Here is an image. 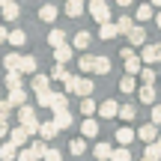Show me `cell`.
Segmentation results:
<instances>
[{"mask_svg": "<svg viewBox=\"0 0 161 161\" xmlns=\"http://www.w3.org/2000/svg\"><path fill=\"white\" fill-rule=\"evenodd\" d=\"M116 3H119V6H131V0H116Z\"/></svg>", "mask_w": 161, "mask_h": 161, "instance_id": "54", "label": "cell"}, {"mask_svg": "<svg viewBox=\"0 0 161 161\" xmlns=\"http://www.w3.org/2000/svg\"><path fill=\"white\" fill-rule=\"evenodd\" d=\"M39 21L54 24V21H57V6H54V3H45V6L39 9Z\"/></svg>", "mask_w": 161, "mask_h": 161, "instance_id": "18", "label": "cell"}, {"mask_svg": "<svg viewBox=\"0 0 161 161\" xmlns=\"http://www.w3.org/2000/svg\"><path fill=\"white\" fill-rule=\"evenodd\" d=\"M6 36H9V30H6V27H0V45L6 42Z\"/></svg>", "mask_w": 161, "mask_h": 161, "instance_id": "51", "label": "cell"}, {"mask_svg": "<svg viewBox=\"0 0 161 161\" xmlns=\"http://www.w3.org/2000/svg\"><path fill=\"white\" fill-rule=\"evenodd\" d=\"M90 42H92V36L86 33V30H80V33L75 36V42H72V45H75L78 51H86V45H90Z\"/></svg>", "mask_w": 161, "mask_h": 161, "instance_id": "28", "label": "cell"}, {"mask_svg": "<svg viewBox=\"0 0 161 161\" xmlns=\"http://www.w3.org/2000/svg\"><path fill=\"white\" fill-rule=\"evenodd\" d=\"M15 114H18L21 128H27V134H39V116H36V110L30 108V104H21Z\"/></svg>", "mask_w": 161, "mask_h": 161, "instance_id": "1", "label": "cell"}, {"mask_svg": "<svg viewBox=\"0 0 161 161\" xmlns=\"http://www.w3.org/2000/svg\"><path fill=\"white\" fill-rule=\"evenodd\" d=\"M110 152H114V146H110V143H96L92 155H96V161H110Z\"/></svg>", "mask_w": 161, "mask_h": 161, "instance_id": "21", "label": "cell"}, {"mask_svg": "<svg viewBox=\"0 0 161 161\" xmlns=\"http://www.w3.org/2000/svg\"><path fill=\"white\" fill-rule=\"evenodd\" d=\"M48 45H51V48H60V45H66V33L54 27L51 33H48Z\"/></svg>", "mask_w": 161, "mask_h": 161, "instance_id": "24", "label": "cell"}, {"mask_svg": "<svg viewBox=\"0 0 161 161\" xmlns=\"http://www.w3.org/2000/svg\"><path fill=\"white\" fill-rule=\"evenodd\" d=\"M134 137H137V134L131 131V128H119V131H116V140H119V146H128V143H134Z\"/></svg>", "mask_w": 161, "mask_h": 161, "instance_id": "25", "label": "cell"}, {"mask_svg": "<svg viewBox=\"0 0 161 161\" xmlns=\"http://www.w3.org/2000/svg\"><path fill=\"white\" fill-rule=\"evenodd\" d=\"M155 96H158V92H155V86H152V84H143V86H140V102H143V104H155Z\"/></svg>", "mask_w": 161, "mask_h": 161, "instance_id": "22", "label": "cell"}, {"mask_svg": "<svg viewBox=\"0 0 161 161\" xmlns=\"http://www.w3.org/2000/svg\"><path fill=\"white\" fill-rule=\"evenodd\" d=\"M152 125H161V104H152Z\"/></svg>", "mask_w": 161, "mask_h": 161, "instance_id": "49", "label": "cell"}, {"mask_svg": "<svg viewBox=\"0 0 161 161\" xmlns=\"http://www.w3.org/2000/svg\"><path fill=\"white\" fill-rule=\"evenodd\" d=\"M96 110H98V116H102V119H114V116L119 114V104H116L114 98H108V102H102Z\"/></svg>", "mask_w": 161, "mask_h": 161, "instance_id": "4", "label": "cell"}, {"mask_svg": "<svg viewBox=\"0 0 161 161\" xmlns=\"http://www.w3.org/2000/svg\"><path fill=\"white\" fill-rule=\"evenodd\" d=\"M116 36H119V30H116V24H110V21H104L102 27H98V39H102V42H114Z\"/></svg>", "mask_w": 161, "mask_h": 161, "instance_id": "7", "label": "cell"}, {"mask_svg": "<svg viewBox=\"0 0 161 161\" xmlns=\"http://www.w3.org/2000/svg\"><path fill=\"white\" fill-rule=\"evenodd\" d=\"M27 137H30V134H27V128H21V125H18V128H9V143H15L18 149L27 143Z\"/></svg>", "mask_w": 161, "mask_h": 161, "instance_id": "9", "label": "cell"}, {"mask_svg": "<svg viewBox=\"0 0 161 161\" xmlns=\"http://www.w3.org/2000/svg\"><path fill=\"white\" fill-rule=\"evenodd\" d=\"M125 36H128V42H131L134 48H137V45H146V30L140 27V24H137V27H131Z\"/></svg>", "mask_w": 161, "mask_h": 161, "instance_id": "11", "label": "cell"}, {"mask_svg": "<svg viewBox=\"0 0 161 161\" xmlns=\"http://www.w3.org/2000/svg\"><path fill=\"white\" fill-rule=\"evenodd\" d=\"M92 63H96V57H92V54H84V57L78 60V66H80V72H92Z\"/></svg>", "mask_w": 161, "mask_h": 161, "instance_id": "43", "label": "cell"}, {"mask_svg": "<svg viewBox=\"0 0 161 161\" xmlns=\"http://www.w3.org/2000/svg\"><path fill=\"white\" fill-rule=\"evenodd\" d=\"M60 134V128L54 125V122H39V137L42 140H54Z\"/></svg>", "mask_w": 161, "mask_h": 161, "instance_id": "19", "label": "cell"}, {"mask_svg": "<svg viewBox=\"0 0 161 161\" xmlns=\"http://www.w3.org/2000/svg\"><path fill=\"white\" fill-rule=\"evenodd\" d=\"M140 69H143V60H140L137 54H131V57H125V72H128V75H137Z\"/></svg>", "mask_w": 161, "mask_h": 161, "instance_id": "23", "label": "cell"}, {"mask_svg": "<svg viewBox=\"0 0 161 161\" xmlns=\"http://www.w3.org/2000/svg\"><path fill=\"white\" fill-rule=\"evenodd\" d=\"M119 90H122V92H128V96H131V92L137 90V84H134V75H125V78H122V80H119Z\"/></svg>", "mask_w": 161, "mask_h": 161, "instance_id": "35", "label": "cell"}, {"mask_svg": "<svg viewBox=\"0 0 161 161\" xmlns=\"http://www.w3.org/2000/svg\"><path fill=\"white\" fill-rule=\"evenodd\" d=\"M90 15H92V21H98V24H104V21H110V6H108V0H90Z\"/></svg>", "mask_w": 161, "mask_h": 161, "instance_id": "2", "label": "cell"}, {"mask_svg": "<svg viewBox=\"0 0 161 161\" xmlns=\"http://www.w3.org/2000/svg\"><path fill=\"white\" fill-rule=\"evenodd\" d=\"M80 134H84V137H96V134H98V122L92 119V116H84V122H80Z\"/></svg>", "mask_w": 161, "mask_h": 161, "instance_id": "15", "label": "cell"}, {"mask_svg": "<svg viewBox=\"0 0 161 161\" xmlns=\"http://www.w3.org/2000/svg\"><path fill=\"white\" fill-rule=\"evenodd\" d=\"M84 9H86L84 0H66V15H69V18H80Z\"/></svg>", "mask_w": 161, "mask_h": 161, "instance_id": "17", "label": "cell"}, {"mask_svg": "<svg viewBox=\"0 0 161 161\" xmlns=\"http://www.w3.org/2000/svg\"><path fill=\"white\" fill-rule=\"evenodd\" d=\"M15 161H39V155H36V152H33V149H30V146H27V149H18Z\"/></svg>", "mask_w": 161, "mask_h": 161, "instance_id": "41", "label": "cell"}, {"mask_svg": "<svg viewBox=\"0 0 161 161\" xmlns=\"http://www.w3.org/2000/svg\"><path fill=\"white\" fill-rule=\"evenodd\" d=\"M137 137L143 140V143H155V140H158V125H152V122H149V125H140L137 128Z\"/></svg>", "mask_w": 161, "mask_h": 161, "instance_id": "6", "label": "cell"}, {"mask_svg": "<svg viewBox=\"0 0 161 161\" xmlns=\"http://www.w3.org/2000/svg\"><path fill=\"white\" fill-rule=\"evenodd\" d=\"M80 114H84V116H92V114H96V102H92L90 96L80 102Z\"/></svg>", "mask_w": 161, "mask_h": 161, "instance_id": "42", "label": "cell"}, {"mask_svg": "<svg viewBox=\"0 0 161 161\" xmlns=\"http://www.w3.org/2000/svg\"><path fill=\"white\" fill-rule=\"evenodd\" d=\"M140 161H149V158H140Z\"/></svg>", "mask_w": 161, "mask_h": 161, "instance_id": "56", "label": "cell"}, {"mask_svg": "<svg viewBox=\"0 0 161 161\" xmlns=\"http://www.w3.org/2000/svg\"><path fill=\"white\" fill-rule=\"evenodd\" d=\"M48 78H51V80H66V78H69V72H66V66H54V69H51V75H48Z\"/></svg>", "mask_w": 161, "mask_h": 161, "instance_id": "40", "label": "cell"}, {"mask_svg": "<svg viewBox=\"0 0 161 161\" xmlns=\"http://www.w3.org/2000/svg\"><path fill=\"white\" fill-rule=\"evenodd\" d=\"M36 69H39V63H36V57H30V54H24L21 63H18V72L21 75H36Z\"/></svg>", "mask_w": 161, "mask_h": 161, "instance_id": "8", "label": "cell"}, {"mask_svg": "<svg viewBox=\"0 0 161 161\" xmlns=\"http://www.w3.org/2000/svg\"><path fill=\"white\" fill-rule=\"evenodd\" d=\"M155 143H158V146H161V134H158V140H155Z\"/></svg>", "mask_w": 161, "mask_h": 161, "instance_id": "55", "label": "cell"}, {"mask_svg": "<svg viewBox=\"0 0 161 161\" xmlns=\"http://www.w3.org/2000/svg\"><path fill=\"white\" fill-rule=\"evenodd\" d=\"M6 134H9V122L0 119V137H6Z\"/></svg>", "mask_w": 161, "mask_h": 161, "instance_id": "50", "label": "cell"}, {"mask_svg": "<svg viewBox=\"0 0 161 161\" xmlns=\"http://www.w3.org/2000/svg\"><path fill=\"white\" fill-rule=\"evenodd\" d=\"M131 27H134V21L128 15H119V18H116V30H119V33H128Z\"/></svg>", "mask_w": 161, "mask_h": 161, "instance_id": "37", "label": "cell"}, {"mask_svg": "<svg viewBox=\"0 0 161 161\" xmlns=\"http://www.w3.org/2000/svg\"><path fill=\"white\" fill-rule=\"evenodd\" d=\"M18 63H21V54H6V57H3L6 72H18Z\"/></svg>", "mask_w": 161, "mask_h": 161, "instance_id": "29", "label": "cell"}, {"mask_svg": "<svg viewBox=\"0 0 161 161\" xmlns=\"http://www.w3.org/2000/svg\"><path fill=\"white\" fill-rule=\"evenodd\" d=\"M21 86V72H6V90H18Z\"/></svg>", "mask_w": 161, "mask_h": 161, "instance_id": "32", "label": "cell"}, {"mask_svg": "<svg viewBox=\"0 0 161 161\" xmlns=\"http://www.w3.org/2000/svg\"><path fill=\"white\" fill-rule=\"evenodd\" d=\"M12 116V104L9 102H0V119H9Z\"/></svg>", "mask_w": 161, "mask_h": 161, "instance_id": "48", "label": "cell"}, {"mask_svg": "<svg viewBox=\"0 0 161 161\" xmlns=\"http://www.w3.org/2000/svg\"><path fill=\"white\" fill-rule=\"evenodd\" d=\"M137 75H140V80H143V84H155V69H152V66H143Z\"/></svg>", "mask_w": 161, "mask_h": 161, "instance_id": "38", "label": "cell"}, {"mask_svg": "<svg viewBox=\"0 0 161 161\" xmlns=\"http://www.w3.org/2000/svg\"><path fill=\"white\" fill-rule=\"evenodd\" d=\"M6 42H9L12 48H21L24 42H27V33H24V30H18V27H15V30H9V36H6Z\"/></svg>", "mask_w": 161, "mask_h": 161, "instance_id": "20", "label": "cell"}, {"mask_svg": "<svg viewBox=\"0 0 161 161\" xmlns=\"http://www.w3.org/2000/svg\"><path fill=\"white\" fill-rule=\"evenodd\" d=\"M143 158H149V161H161V146H158V143H146Z\"/></svg>", "mask_w": 161, "mask_h": 161, "instance_id": "33", "label": "cell"}, {"mask_svg": "<svg viewBox=\"0 0 161 161\" xmlns=\"http://www.w3.org/2000/svg\"><path fill=\"white\" fill-rule=\"evenodd\" d=\"M116 116L125 119V122H134V116H137V114H134V104H119V114H116Z\"/></svg>", "mask_w": 161, "mask_h": 161, "instance_id": "31", "label": "cell"}, {"mask_svg": "<svg viewBox=\"0 0 161 161\" xmlns=\"http://www.w3.org/2000/svg\"><path fill=\"white\" fill-rule=\"evenodd\" d=\"M48 86H51V78H48V75H39V72H36V75H33V80H30V90H33V92H45Z\"/></svg>", "mask_w": 161, "mask_h": 161, "instance_id": "13", "label": "cell"}, {"mask_svg": "<svg viewBox=\"0 0 161 161\" xmlns=\"http://www.w3.org/2000/svg\"><path fill=\"white\" fill-rule=\"evenodd\" d=\"M92 72H96V75H110V60H108V57H96Z\"/></svg>", "mask_w": 161, "mask_h": 161, "instance_id": "26", "label": "cell"}, {"mask_svg": "<svg viewBox=\"0 0 161 161\" xmlns=\"http://www.w3.org/2000/svg\"><path fill=\"white\" fill-rule=\"evenodd\" d=\"M36 102H39V108H51V90L36 92Z\"/></svg>", "mask_w": 161, "mask_h": 161, "instance_id": "45", "label": "cell"}, {"mask_svg": "<svg viewBox=\"0 0 161 161\" xmlns=\"http://www.w3.org/2000/svg\"><path fill=\"white\" fill-rule=\"evenodd\" d=\"M92 90H96V84H92L90 78H80V84H78V96H84V98H86Z\"/></svg>", "mask_w": 161, "mask_h": 161, "instance_id": "34", "label": "cell"}, {"mask_svg": "<svg viewBox=\"0 0 161 161\" xmlns=\"http://www.w3.org/2000/svg\"><path fill=\"white\" fill-rule=\"evenodd\" d=\"M84 149H86V140L84 137H75L69 143V152H72V155H84Z\"/></svg>", "mask_w": 161, "mask_h": 161, "instance_id": "36", "label": "cell"}, {"mask_svg": "<svg viewBox=\"0 0 161 161\" xmlns=\"http://www.w3.org/2000/svg\"><path fill=\"white\" fill-rule=\"evenodd\" d=\"M110 161H131V152H128L125 146H119V149L110 152Z\"/></svg>", "mask_w": 161, "mask_h": 161, "instance_id": "39", "label": "cell"}, {"mask_svg": "<svg viewBox=\"0 0 161 161\" xmlns=\"http://www.w3.org/2000/svg\"><path fill=\"white\" fill-rule=\"evenodd\" d=\"M42 161H63V155H60V149L48 146V149H45V155H42Z\"/></svg>", "mask_w": 161, "mask_h": 161, "instance_id": "44", "label": "cell"}, {"mask_svg": "<svg viewBox=\"0 0 161 161\" xmlns=\"http://www.w3.org/2000/svg\"><path fill=\"white\" fill-rule=\"evenodd\" d=\"M63 84H66V92H75V96H78V84H80V78H72V75H69Z\"/></svg>", "mask_w": 161, "mask_h": 161, "instance_id": "46", "label": "cell"}, {"mask_svg": "<svg viewBox=\"0 0 161 161\" xmlns=\"http://www.w3.org/2000/svg\"><path fill=\"white\" fill-rule=\"evenodd\" d=\"M51 110H69V96L51 90Z\"/></svg>", "mask_w": 161, "mask_h": 161, "instance_id": "12", "label": "cell"}, {"mask_svg": "<svg viewBox=\"0 0 161 161\" xmlns=\"http://www.w3.org/2000/svg\"><path fill=\"white\" fill-rule=\"evenodd\" d=\"M15 155H18V146L6 140V143L0 146V158H3V161H15Z\"/></svg>", "mask_w": 161, "mask_h": 161, "instance_id": "27", "label": "cell"}, {"mask_svg": "<svg viewBox=\"0 0 161 161\" xmlns=\"http://www.w3.org/2000/svg\"><path fill=\"white\" fill-rule=\"evenodd\" d=\"M134 18H137V21H152V6L149 3L137 6V9H134Z\"/></svg>", "mask_w": 161, "mask_h": 161, "instance_id": "30", "label": "cell"}, {"mask_svg": "<svg viewBox=\"0 0 161 161\" xmlns=\"http://www.w3.org/2000/svg\"><path fill=\"white\" fill-rule=\"evenodd\" d=\"M152 21H155V24H158V27H161V12H158V15H152Z\"/></svg>", "mask_w": 161, "mask_h": 161, "instance_id": "53", "label": "cell"}, {"mask_svg": "<svg viewBox=\"0 0 161 161\" xmlns=\"http://www.w3.org/2000/svg\"><path fill=\"white\" fill-rule=\"evenodd\" d=\"M140 60H143L146 66L161 63V42H158V45H146V48H143V54H140Z\"/></svg>", "mask_w": 161, "mask_h": 161, "instance_id": "3", "label": "cell"}, {"mask_svg": "<svg viewBox=\"0 0 161 161\" xmlns=\"http://www.w3.org/2000/svg\"><path fill=\"white\" fill-rule=\"evenodd\" d=\"M18 15H21V6H18L15 0H9V3L0 6V18H3V21H15Z\"/></svg>", "mask_w": 161, "mask_h": 161, "instance_id": "5", "label": "cell"}, {"mask_svg": "<svg viewBox=\"0 0 161 161\" xmlns=\"http://www.w3.org/2000/svg\"><path fill=\"white\" fill-rule=\"evenodd\" d=\"M69 60H72V45H60V48H54V63L66 66Z\"/></svg>", "mask_w": 161, "mask_h": 161, "instance_id": "16", "label": "cell"}, {"mask_svg": "<svg viewBox=\"0 0 161 161\" xmlns=\"http://www.w3.org/2000/svg\"><path fill=\"white\" fill-rule=\"evenodd\" d=\"M30 149H33L36 155H39V161H42V155H45V149H48V146H45V140H33V143H30Z\"/></svg>", "mask_w": 161, "mask_h": 161, "instance_id": "47", "label": "cell"}, {"mask_svg": "<svg viewBox=\"0 0 161 161\" xmlns=\"http://www.w3.org/2000/svg\"><path fill=\"white\" fill-rule=\"evenodd\" d=\"M51 114H54V125H57V128H69L72 125V122H75V119H72V114H69V110H51Z\"/></svg>", "mask_w": 161, "mask_h": 161, "instance_id": "10", "label": "cell"}, {"mask_svg": "<svg viewBox=\"0 0 161 161\" xmlns=\"http://www.w3.org/2000/svg\"><path fill=\"white\" fill-rule=\"evenodd\" d=\"M149 6H152V9H155V6L161 9V0H149Z\"/></svg>", "mask_w": 161, "mask_h": 161, "instance_id": "52", "label": "cell"}, {"mask_svg": "<svg viewBox=\"0 0 161 161\" xmlns=\"http://www.w3.org/2000/svg\"><path fill=\"white\" fill-rule=\"evenodd\" d=\"M6 102L12 104V108H21V104H27V92H24V86H18V90H9V98Z\"/></svg>", "mask_w": 161, "mask_h": 161, "instance_id": "14", "label": "cell"}]
</instances>
